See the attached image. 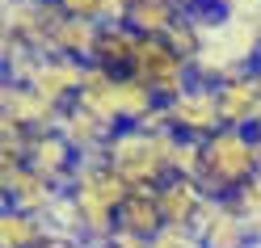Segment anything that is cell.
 Segmentation results:
<instances>
[{"label": "cell", "mask_w": 261, "mask_h": 248, "mask_svg": "<svg viewBox=\"0 0 261 248\" xmlns=\"http://www.w3.org/2000/svg\"><path fill=\"white\" fill-rule=\"evenodd\" d=\"M85 68H89V63H80V59L46 55L42 68H38V76L30 80V89L42 93L46 101H55V105H72L76 97H80V89H85Z\"/></svg>", "instance_id": "8fae6325"}, {"label": "cell", "mask_w": 261, "mask_h": 248, "mask_svg": "<svg viewBox=\"0 0 261 248\" xmlns=\"http://www.w3.org/2000/svg\"><path fill=\"white\" fill-rule=\"evenodd\" d=\"M106 5H110V0H59L63 13H72V17H89L97 25L106 21Z\"/></svg>", "instance_id": "4316f807"}, {"label": "cell", "mask_w": 261, "mask_h": 248, "mask_svg": "<svg viewBox=\"0 0 261 248\" xmlns=\"http://www.w3.org/2000/svg\"><path fill=\"white\" fill-rule=\"evenodd\" d=\"M181 135L173 130H143V126H118V135L110 139L106 160L130 189L139 185H160L173 177V143Z\"/></svg>", "instance_id": "7a4b0ae2"}, {"label": "cell", "mask_w": 261, "mask_h": 248, "mask_svg": "<svg viewBox=\"0 0 261 248\" xmlns=\"http://www.w3.org/2000/svg\"><path fill=\"white\" fill-rule=\"evenodd\" d=\"M126 76L143 80L160 101H173L177 93H186V89L194 85V63H190L186 55H177L165 38H139L135 63H130Z\"/></svg>", "instance_id": "3957f363"}, {"label": "cell", "mask_w": 261, "mask_h": 248, "mask_svg": "<svg viewBox=\"0 0 261 248\" xmlns=\"http://www.w3.org/2000/svg\"><path fill=\"white\" fill-rule=\"evenodd\" d=\"M173 5H177V9H190V5H198V0H173Z\"/></svg>", "instance_id": "f1b7e54d"}, {"label": "cell", "mask_w": 261, "mask_h": 248, "mask_svg": "<svg viewBox=\"0 0 261 248\" xmlns=\"http://www.w3.org/2000/svg\"><path fill=\"white\" fill-rule=\"evenodd\" d=\"M68 194L80 206H97V210H114L118 214V206L126 202L130 185L110 169V160H80L72 181H68Z\"/></svg>", "instance_id": "8992f818"}, {"label": "cell", "mask_w": 261, "mask_h": 248, "mask_svg": "<svg viewBox=\"0 0 261 248\" xmlns=\"http://www.w3.org/2000/svg\"><path fill=\"white\" fill-rule=\"evenodd\" d=\"M97 38H101V25H97V21L63 13L59 25H55V38H51V51H46V55H68V59H80V63H93Z\"/></svg>", "instance_id": "9a60e30c"}, {"label": "cell", "mask_w": 261, "mask_h": 248, "mask_svg": "<svg viewBox=\"0 0 261 248\" xmlns=\"http://www.w3.org/2000/svg\"><path fill=\"white\" fill-rule=\"evenodd\" d=\"M232 206H236L249 223H261V173H257L253 181H244V185L232 194Z\"/></svg>", "instance_id": "cb8c5ba5"}, {"label": "cell", "mask_w": 261, "mask_h": 248, "mask_svg": "<svg viewBox=\"0 0 261 248\" xmlns=\"http://www.w3.org/2000/svg\"><path fill=\"white\" fill-rule=\"evenodd\" d=\"M0 189H5V206H17L25 214H42L59 198L63 185L46 181L30 164H0Z\"/></svg>", "instance_id": "9c48e42d"}, {"label": "cell", "mask_w": 261, "mask_h": 248, "mask_svg": "<svg viewBox=\"0 0 261 248\" xmlns=\"http://www.w3.org/2000/svg\"><path fill=\"white\" fill-rule=\"evenodd\" d=\"M42 227H46V240H55V244H68V248L89 244V231H85V214H80V202H76L68 189H59V198L42 210Z\"/></svg>", "instance_id": "2e32d148"}, {"label": "cell", "mask_w": 261, "mask_h": 248, "mask_svg": "<svg viewBox=\"0 0 261 248\" xmlns=\"http://www.w3.org/2000/svg\"><path fill=\"white\" fill-rule=\"evenodd\" d=\"M173 177H202V139H177L173 143Z\"/></svg>", "instance_id": "603a6c76"}, {"label": "cell", "mask_w": 261, "mask_h": 248, "mask_svg": "<svg viewBox=\"0 0 261 248\" xmlns=\"http://www.w3.org/2000/svg\"><path fill=\"white\" fill-rule=\"evenodd\" d=\"M135 51H139V34L130 25H101L93 63H101V68H110V72H130Z\"/></svg>", "instance_id": "d6986e66"}, {"label": "cell", "mask_w": 261, "mask_h": 248, "mask_svg": "<svg viewBox=\"0 0 261 248\" xmlns=\"http://www.w3.org/2000/svg\"><path fill=\"white\" fill-rule=\"evenodd\" d=\"M59 17H63L59 0H5V9H0L5 34L25 38L30 46H38L42 55L51 51V38H55Z\"/></svg>", "instance_id": "5b68a950"}, {"label": "cell", "mask_w": 261, "mask_h": 248, "mask_svg": "<svg viewBox=\"0 0 261 248\" xmlns=\"http://www.w3.org/2000/svg\"><path fill=\"white\" fill-rule=\"evenodd\" d=\"M165 114H169V126L181 139H211L215 130H223L215 85H198L194 80L186 93H177L173 101H165Z\"/></svg>", "instance_id": "277c9868"}, {"label": "cell", "mask_w": 261, "mask_h": 248, "mask_svg": "<svg viewBox=\"0 0 261 248\" xmlns=\"http://www.w3.org/2000/svg\"><path fill=\"white\" fill-rule=\"evenodd\" d=\"M198 240L206 248H253V223L232 206V198H206V206L198 214Z\"/></svg>", "instance_id": "ba28073f"}, {"label": "cell", "mask_w": 261, "mask_h": 248, "mask_svg": "<svg viewBox=\"0 0 261 248\" xmlns=\"http://www.w3.org/2000/svg\"><path fill=\"white\" fill-rule=\"evenodd\" d=\"M59 114L63 105L46 101L42 93H34L30 85H13V80H5V89H0V118L9 122H21L25 130H55L59 126Z\"/></svg>", "instance_id": "30bf717a"}, {"label": "cell", "mask_w": 261, "mask_h": 248, "mask_svg": "<svg viewBox=\"0 0 261 248\" xmlns=\"http://www.w3.org/2000/svg\"><path fill=\"white\" fill-rule=\"evenodd\" d=\"M118 227H122V231H135V236H148V240L165 227L156 185H139V189L126 194V202L118 206Z\"/></svg>", "instance_id": "ac0fdd59"}, {"label": "cell", "mask_w": 261, "mask_h": 248, "mask_svg": "<svg viewBox=\"0 0 261 248\" xmlns=\"http://www.w3.org/2000/svg\"><path fill=\"white\" fill-rule=\"evenodd\" d=\"M219 13H227V17H236V21H249L261 30V0H215Z\"/></svg>", "instance_id": "484cf974"}, {"label": "cell", "mask_w": 261, "mask_h": 248, "mask_svg": "<svg viewBox=\"0 0 261 248\" xmlns=\"http://www.w3.org/2000/svg\"><path fill=\"white\" fill-rule=\"evenodd\" d=\"M156 198H160V214H165V227H190L198 223V214L206 206V189L190 177H169L156 185Z\"/></svg>", "instance_id": "7c38bea8"}, {"label": "cell", "mask_w": 261, "mask_h": 248, "mask_svg": "<svg viewBox=\"0 0 261 248\" xmlns=\"http://www.w3.org/2000/svg\"><path fill=\"white\" fill-rule=\"evenodd\" d=\"M30 169L34 173H42L46 181H55V185H63L68 189V181H72V173H76V164H80V156L68 147V139L59 135V130H38L34 139H30Z\"/></svg>", "instance_id": "5bb4252c"}, {"label": "cell", "mask_w": 261, "mask_h": 248, "mask_svg": "<svg viewBox=\"0 0 261 248\" xmlns=\"http://www.w3.org/2000/svg\"><path fill=\"white\" fill-rule=\"evenodd\" d=\"M126 72H110V68H101V63H89L85 68V89H80L76 101L118 126V80Z\"/></svg>", "instance_id": "e0dca14e"}, {"label": "cell", "mask_w": 261, "mask_h": 248, "mask_svg": "<svg viewBox=\"0 0 261 248\" xmlns=\"http://www.w3.org/2000/svg\"><path fill=\"white\" fill-rule=\"evenodd\" d=\"M59 135L68 139V147L80 156V160H106V147H110V139L118 135V126L114 122H106L101 114H93V109H85L80 101H72V105H63V114H59Z\"/></svg>", "instance_id": "52a82bcc"}, {"label": "cell", "mask_w": 261, "mask_h": 248, "mask_svg": "<svg viewBox=\"0 0 261 248\" xmlns=\"http://www.w3.org/2000/svg\"><path fill=\"white\" fill-rule=\"evenodd\" d=\"M257 80H261V68H257Z\"/></svg>", "instance_id": "1f68e13d"}, {"label": "cell", "mask_w": 261, "mask_h": 248, "mask_svg": "<svg viewBox=\"0 0 261 248\" xmlns=\"http://www.w3.org/2000/svg\"><path fill=\"white\" fill-rule=\"evenodd\" d=\"M110 248H152V240L148 236H135V231H114V240H110Z\"/></svg>", "instance_id": "83f0119b"}, {"label": "cell", "mask_w": 261, "mask_h": 248, "mask_svg": "<svg viewBox=\"0 0 261 248\" xmlns=\"http://www.w3.org/2000/svg\"><path fill=\"white\" fill-rule=\"evenodd\" d=\"M30 139H34V130H25L21 122L0 118V164H25L30 160Z\"/></svg>", "instance_id": "7402d4cb"}, {"label": "cell", "mask_w": 261, "mask_h": 248, "mask_svg": "<svg viewBox=\"0 0 261 248\" xmlns=\"http://www.w3.org/2000/svg\"><path fill=\"white\" fill-rule=\"evenodd\" d=\"M253 135H257V139H261V122H257V126H253Z\"/></svg>", "instance_id": "4dcf8cb0"}, {"label": "cell", "mask_w": 261, "mask_h": 248, "mask_svg": "<svg viewBox=\"0 0 261 248\" xmlns=\"http://www.w3.org/2000/svg\"><path fill=\"white\" fill-rule=\"evenodd\" d=\"M42 244H46L42 214H25L17 206H5V219H0V248H42Z\"/></svg>", "instance_id": "44dd1931"}, {"label": "cell", "mask_w": 261, "mask_h": 248, "mask_svg": "<svg viewBox=\"0 0 261 248\" xmlns=\"http://www.w3.org/2000/svg\"><path fill=\"white\" fill-rule=\"evenodd\" d=\"M257 173H261V139L253 130L223 126L211 139H202V177H198V185L211 198H232Z\"/></svg>", "instance_id": "6da1fadb"}, {"label": "cell", "mask_w": 261, "mask_h": 248, "mask_svg": "<svg viewBox=\"0 0 261 248\" xmlns=\"http://www.w3.org/2000/svg\"><path fill=\"white\" fill-rule=\"evenodd\" d=\"M215 97H219L223 126L253 130L261 122V80H257V72L240 76V80H227V85H215Z\"/></svg>", "instance_id": "4fadbf2b"}, {"label": "cell", "mask_w": 261, "mask_h": 248, "mask_svg": "<svg viewBox=\"0 0 261 248\" xmlns=\"http://www.w3.org/2000/svg\"><path fill=\"white\" fill-rule=\"evenodd\" d=\"M186 9H177L173 0H130V30H135L139 38H165L169 30L177 25Z\"/></svg>", "instance_id": "ffe728a7"}, {"label": "cell", "mask_w": 261, "mask_h": 248, "mask_svg": "<svg viewBox=\"0 0 261 248\" xmlns=\"http://www.w3.org/2000/svg\"><path fill=\"white\" fill-rule=\"evenodd\" d=\"M152 248H206V244L198 240V231H190V227H160L152 236Z\"/></svg>", "instance_id": "d4e9b609"}, {"label": "cell", "mask_w": 261, "mask_h": 248, "mask_svg": "<svg viewBox=\"0 0 261 248\" xmlns=\"http://www.w3.org/2000/svg\"><path fill=\"white\" fill-rule=\"evenodd\" d=\"M80 248H110V244H80Z\"/></svg>", "instance_id": "f546056e"}]
</instances>
